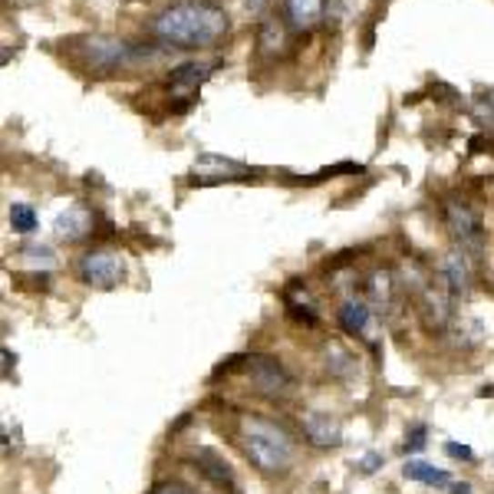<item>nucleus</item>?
Instances as JSON below:
<instances>
[{
  "label": "nucleus",
  "mask_w": 494,
  "mask_h": 494,
  "mask_svg": "<svg viewBox=\"0 0 494 494\" xmlns=\"http://www.w3.org/2000/svg\"><path fill=\"white\" fill-rule=\"evenodd\" d=\"M451 491H455V494H469L471 485H469V481H461V485H451Z\"/></svg>",
  "instance_id": "obj_27"
},
{
  "label": "nucleus",
  "mask_w": 494,
  "mask_h": 494,
  "mask_svg": "<svg viewBox=\"0 0 494 494\" xmlns=\"http://www.w3.org/2000/svg\"><path fill=\"white\" fill-rule=\"evenodd\" d=\"M10 227H14V235H34L36 227H40V217H36L34 205L14 201L10 205Z\"/></svg>",
  "instance_id": "obj_20"
},
{
  "label": "nucleus",
  "mask_w": 494,
  "mask_h": 494,
  "mask_svg": "<svg viewBox=\"0 0 494 494\" xmlns=\"http://www.w3.org/2000/svg\"><path fill=\"white\" fill-rule=\"evenodd\" d=\"M442 277H445V284H449L455 300L469 297L471 294V257L469 254L459 251V247H451L442 260Z\"/></svg>",
  "instance_id": "obj_9"
},
{
  "label": "nucleus",
  "mask_w": 494,
  "mask_h": 494,
  "mask_svg": "<svg viewBox=\"0 0 494 494\" xmlns=\"http://www.w3.org/2000/svg\"><path fill=\"white\" fill-rule=\"evenodd\" d=\"M300 425H304L307 442L313 449H337V445H343V425L329 412H304Z\"/></svg>",
  "instance_id": "obj_8"
},
{
  "label": "nucleus",
  "mask_w": 494,
  "mask_h": 494,
  "mask_svg": "<svg viewBox=\"0 0 494 494\" xmlns=\"http://www.w3.org/2000/svg\"><path fill=\"white\" fill-rule=\"evenodd\" d=\"M442 217L459 251H465L471 260L485 257V225H481V215L471 208L469 201L449 198L442 205Z\"/></svg>",
  "instance_id": "obj_3"
},
{
  "label": "nucleus",
  "mask_w": 494,
  "mask_h": 494,
  "mask_svg": "<svg viewBox=\"0 0 494 494\" xmlns=\"http://www.w3.org/2000/svg\"><path fill=\"white\" fill-rule=\"evenodd\" d=\"M366 304L373 307V313H379V317H392V307H396V280H392L389 270H373V274H369Z\"/></svg>",
  "instance_id": "obj_12"
},
{
  "label": "nucleus",
  "mask_w": 494,
  "mask_h": 494,
  "mask_svg": "<svg viewBox=\"0 0 494 494\" xmlns=\"http://www.w3.org/2000/svg\"><path fill=\"white\" fill-rule=\"evenodd\" d=\"M451 304H455V297H451V290H449V284H445L442 274H439V280H428L425 290L418 294V313H422L425 327L432 329V333L449 329V323L455 320Z\"/></svg>",
  "instance_id": "obj_7"
},
{
  "label": "nucleus",
  "mask_w": 494,
  "mask_h": 494,
  "mask_svg": "<svg viewBox=\"0 0 494 494\" xmlns=\"http://www.w3.org/2000/svg\"><path fill=\"white\" fill-rule=\"evenodd\" d=\"M478 396H481V399H488V396H494V386H481V389H478Z\"/></svg>",
  "instance_id": "obj_28"
},
{
  "label": "nucleus",
  "mask_w": 494,
  "mask_h": 494,
  "mask_svg": "<svg viewBox=\"0 0 494 494\" xmlns=\"http://www.w3.org/2000/svg\"><path fill=\"white\" fill-rule=\"evenodd\" d=\"M148 494H195L188 485H182V481H158V485L148 488Z\"/></svg>",
  "instance_id": "obj_24"
},
{
  "label": "nucleus",
  "mask_w": 494,
  "mask_h": 494,
  "mask_svg": "<svg viewBox=\"0 0 494 494\" xmlns=\"http://www.w3.org/2000/svg\"><path fill=\"white\" fill-rule=\"evenodd\" d=\"M53 231H56V237L66 244L83 241V237L93 235V211H89L86 205H70L66 211H60Z\"/></svg>",
  "instance_id": "obj_10"
},
{
  "label": "nucleus",
  "mask_w": 494,
  "mask_h": 494,
  "mask_svg": "<svg viewBox=\"0 0 494 494\" xmlns=\"http://www.w3.org/2000/svg\"><path fill=\"white\" fill-rule=\"evenodd\" d=\"M235 442L244 451V459L251 461L260 475H284L294 465L297 455L294 435L267 416H257V412L237 416Z\"/></svg>",
  "instance_id": "obj_2"
},
{
  "label": "nucleus",
  "mask_w": 494,
  "mask_h": 494,
  "mask_svg": "<svg viewBox=\"0 0 494 494\" xmlns=\"http://www.w3.org/2000/svg\"><path fill=\"white\" fill-rule=\"evenodd\" d=\"M24 257L30 267H53V264H56L50 247H24Z\"/></svg>",
  "instance_id": "obj_22"
},
{
  "label": "nucleus",
  "mask_w": 494,
  "mask_h": 494,
  "mask_svg": "<svg viewBox=\"0 0 494 494\" xmlns=\"http://www.w3.org/2000/svg\"><path fill=\"white\" fill-rule=\"evenodd\" d=\"M363 7V0H327V10H323V24L327 26H343L347 20H353Z\"/></svg>",
  "instance_id": "obj_19"
},
{
  "label": "nucleus",
  "mask_w": 494,
  "mask_h": 494,
  "mask_svg": "<svg viewBox=\"0 0 494 494\" xmlns=\"http://www.w3.org/2000/svg\"><path fill=\"white\" fill-rule=\"evenodd\" d=\"M221 63H185L178 70H172V93L188 99L198 93V86L211 76V70H217Z\"/></svg>",
  "instance_id": "obj_15"
},
{
  "label": "nucleus",
  "mask_w": 494,
  "mask_h": 494,
  "mask_svg": "<svg viewBox=\"0 0 494 494\" xmlns=\"http://www.w3.org/2000/svg\"><path fill=\"white\" fill-rule=\"evenodd\" d=\"M244 4H247V10H251V14H260V10L267 7V0H244Z\"/></svg>",
  "instance_id": "obj_26"
},
{
  "label": "nucleus",
  "mask_w": 494,
  "mask_h": 494,
  "mask_svg": "<svg viewBox=\"0 0 494 494\" xmlns=\"http://www.w3.org/2000/svg\"><path fill=\"white\" fill-rule=\"evenodd\" d=\"M402 475L408 478V481H422V485L428 488H451V475L442 469H435V465H428V461H406V469H402Z\"/></svg>",
  "instance_id": "obj_17"
},
{
  "label": "nucleus",
  "mask_w": 494,
  "mask_h": 494,
  "mask_svg": "<svg viewBox=\"0 0 494 494\" xmlns=\"http://www.w3.org/2000/svg\"><path fill=\"white\" fill-rule=\"evenodd\" d=\"M323 363H327V373L333 379H349L356 373V356L347 347H339L337 339L323 347Z\"/></svg>",
  "instance_id": "obj_16"
},
{
  "label": "nucleus",
  "mask_w": 494,
  "mask_h": 494,
  "mask_svg": "<svg viewBox=\"0 0 494 494\" xmlns=\"http://www.w3.org/2000/svg\"><path fill=\"white\" fill-rule=\"evenodd\" d=\"M445 455L455 461H475V451H471V445H459V442H449L445 445Z\"/></svg>",
  "instance_id": "obj_25"
},
{
  "label": "nucleus",
  "mask_w": 494,
  "mask_h": 494,
  "mask_svg": "<svg viewBox=\"0 0 494 494\" xmlns=\"http://www.w3.org/2000/svg\"><path fill=\"white\" fill-rule=\"evenodd\" d=\"M191 459H195L198 471L208 478L215 488H227V491L235 488V471L227 469V461L221 459L215 449H195V455H191Z\"/></svg>",
  "instance_id": "obj_13"
},
{
  "label": "nucleus",
  "mask_w": 494,
  "mask_h": 494,
  "mask_svg": "<svg viewBox=\"0 0 494 494\" xmlns=\"http://www.w3.org/2000/svg\"><path fill=\"white\" fill-rule=\"evenodd\" d=\"M227 26L231 20L225 7L208 0H185V4L165 7L152 20V34L172 50H201V46H215L227 34Z\"/></svg>",
  "instance_id": "obj_1"
},
{
  "label": "nucleus",
  "mask_w": 494,
  "mask_h": 494,
  "mask_svg": "<svg viewBox=\"0 0 494 494\" xmlns=\"http://www.w3.org/2000/svg\"><path fill=\"white\" fill-rule=\"evenodd\" d=\"M244 373H247L254 389H257L260 396H267V399H287V396H294L297 389L294 373L280 363L277 356H270V353L244 356Z\"/></svg>",
  "instance_id": "obj_4"
},
{
  "label": "nucleus",
  "mask_w": 494,
  "mask_h": 494,
  "mask_svg": "<svg viewBox=\"0 0 494 494\" xmlns=\"http://www.w3.org/2000/svg\"><path fill=\"white\" fill-rule=\"evenodd\" d=\"M382 451H366L363 459L356 461V469H359V475H376V471L382 469Z\"/></svg>",
  "instance_id": "obj_23"
},
{
  "label": "nucleus",
  "mask_w": 494,
  "mask_h": 494,
  "mask_svg": "<svg viewBox=\"0 0 494 494\" xmlns=\"http://www.w3.org/2000/svg\"><path fill=\"white\" fill-rule=\"evenodd\" d=\"M76 277L96 290H113L126 280V257L109 247H93L76 260Z\"/></svg>",
  "instance_id": "obj_5"
},
{
  "label": "nucleus",
  "mask_w": 494,
  "mask_h": 494,
  "mask_svg": "<svg viewBox=\"0 0 494 494\" xmlns=\"http://www.w3.org/2000/svg\"><path fill=\"white\" fill-rule=\"evenodd\" d=\"M83 70L96 73V76H109L132 56V46H126L116 36H83L76 46Z\"/></svg>",
  "instance_id": "obj_6"
},
{
  "label": "nucleus",
  "mask_w": 494,
  "mask_h": 494,
  "mask_svg": "<svg viewBox=\"0 0 494 494\" xmlns=\"http://www.w3.org/2000/svg\"><path fill=\"white\" fill-rule=\"evenodd\" d=\"M369 320H373V307L366 304V297H347L337 310V323L343 333L349 337H366L369 329Z\"/></svg>",
  "instance_id": "obj_11"
},
{
  "label": "nucleus",
  "mask_w": 494,
  "mask_h": 494,
  "mask_svg": "<svg viewBox=\"0 0 494 494\" xmlns=\"http://www.w3.org/2000/svg\"><path fill=\"white\" fill-rule=\"evenodd\" d=\"M425 445H428V425L412 422L406 432V442H402V451H406V455H416V451H422Z\"/></svg>",
  "instance_id": "obj_21"
},
{
  "label": "nucleus",
  "mask_w": 494,
  "mask_h": 494,
  "mask_svg": "<svg viewBox=\"0 0 494 494\" xmlns=\"http://www.w3.org/2000/svg\"><path fill=\"white\" fill-rule=\"evenodd\" d=\"M257 46H260V53H267V56H277V53H284L287 30H284V24H280L277 17H267L264 24H260Z\"/></svg>",
  "instance_id": "obj_18"
},
{
  "label": "nucleus",
  "mask_w": 494,
  "mask_h": 494,
  "mask_svg": "<svg viewBox=\"0 0 494 494\" xmlns=\"http://www.w3.org/2000/svg\"><path fill=\"white\" fill-rule=\"evenodd\" d=\"M287 20L297 34H310L313 26L323 24V10H327V0H284Z\"/></svg>",
  "instance_id": "obj_14"
}]
</instances>
